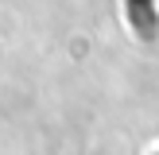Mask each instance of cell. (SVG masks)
Wrapping results in <instances>:
<instances>
[{
  "label": "cell",
  "instance_id": "1",
  "mask_svg": "<svg viewBox=\"0 0 159 155\" xmlns=\"http://www.w3.org/2000/svg\"><path fill=\"white\" fill-rule=\"evenodd\" d=\"M124 12H128V27L140 35V43H155V35H159L155 0H124Z\"/></svg>",
  "mask_w": 159,
  "mask_h": 155
}]
</instances>
